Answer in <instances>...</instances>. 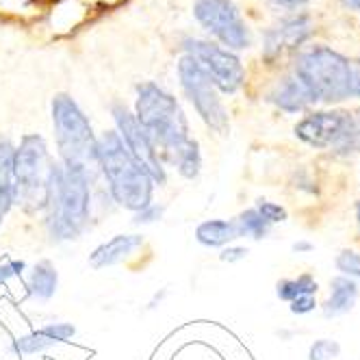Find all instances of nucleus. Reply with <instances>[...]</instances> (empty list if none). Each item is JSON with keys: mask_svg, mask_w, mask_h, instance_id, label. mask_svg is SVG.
Here are the masks:
<instances>
[{"mask_svg": "<svg viewBox=\"0 0 360 360\" xmlns=\"http://www.w3.org/2000/svg\"><path fill=\"white\" fill-rule=\"evenodd\" d=\"M91 219V178L83 172L53 165L44 209V226L53 243L79 241Z\"/></svg>", "mask_w": 360, "mask_h": 360, "instance_id": "f257e3e1", "label": "nucleus"}, {"mask_svg": "<svg viewBox=\"0 0 360 360\" xmlns=\"http://www.w3.org/2000/svg\"><path fill=\"white\" fill-rule=\"evenodd\" d=\"M98 172L105 178L109 193L120 209L137 213L152 204L154 185L146 169L131 157L117 131H105L96 143Z\"/></svg>", "mask_w": 360, "mask_h": 360, "instance_id": "f03ea898", "label": "nucleus"}, {"mask_svg": "<svg viewBox=\"0 0 360 360\" xmlns=\"http://www.w3.org/2000/svg\"><path fill=\"white\" fill-rule=\"evenodd\" d=\"M133 113L154 148H157L161 161L191 137L183 107L178 105V100L169 91L152 81L137 85Z\"/></svg>", "mask_w": 360, "mask_h": 360, "instance_id": "7ed1b4c3", "label": "nucleus"}, {"mask_svg": "<svg viewBox=\"0 0 360 360\" xmlns=\"http://www.w3.org/2000/svg\"><path fill=\"white\" fill-rule=\"evenodd\" d=\"M53 128L59 163L65 169L83 172L94 180L98 174V137L89 117L70 94H57L53 98Z\"/></svg>", "mask_w": 360, "mask_h": 360, "instance_id": "20e7f679", "label": "nucleus"}, {"mask_svg": "<svg viewBox=\"0 0 360 360\" xmlns=\"http://www.w3.org/2000/svg\"><path fill=\"white\" fill-rule=\"evenodd\" d=\"M53 165L55 159L41 135L29 133L20 139L13 154V207L29 215L44 213Z\"/></svg>", "mask_w": 360, "mask_h": 360, "instance_id": "39448f33", "label": "nucleus"}, {"mask_svg": "<svg viewBox=\"0 0 360 360\" xmlns=\"http://www.w3.org/2000/svg\"><path fill=\"white\" fill-rule=\"evenodd\" d=\"M293 76L315 102H341L352 89V63L328 46H313L297 57Z\"/></svg>", "mask_w": 360, "mask_h": 360, "instance_id": "423d86ee", "label": "nucleus"}, {"mask_svg": "<svg viewBox=\"0 0 360 360\" xmlns=\"http://www.w3.org/2000/svg\"><path fill=\"white\" fill-rule=\"evenodd\" d=\"M178 79H180V87H183L185 96L189 98V102L202 117V122L217 135H228L230 131L228 111L219 98L217 87L209 79V74L200 68V63L191 59L189 55L180 57Z\"/></svg>", "mask_w": 360, "mask_h": 360, "instance_id": "0eeeda50", "label": "nucleus"}, {"mask_svg": "<svg viewBox=\"0 0 360 360\" xmlns=\"http://www.w3.org/2000/svg\"><path fill=\"white\" fill-rule=\"evenodd\" d=\"M185 53L200 63V68L209 74V79L221 94H235L245 83V70L241 59L233 50L221 48L213 41L204 39H185L183 41Z\"/></svg>", "mask_w": 360, "mask_h": 360, "instance_id": "6e6552de", "label": "nucleus"}, {"mask_svg": "<svg viewBox=\"0 0 360 360\" xmlns=\"http://www.w3.org/2000/svg\"><path fill=\"white\" fill-rule=\"evenodd\" d=\"M111 113L115 120V131H117L122 143L126 146V150L131 152V157L146 169V174L152 178L154 185L165 187V183H167L165 163L161 161L157 148H154V143L146 135L141 124L137 122L135 113L128 109L124 102H115L111 107Z\"/></svg>", "mask_w": 360, "mask_h": 360, "instance_id": "1a4fd4ad", "label": "nucleus"}, {"mask_svg": "<svg viewBox=\"0 0 360 360\" xmlns=\"http://www.w3.org/2000/svg\"><path fill=\"white\" fill-rule=\"evenodd\" d=\"M193 15L228 50H243L252 41L248 24L233 0H198Z\"/></svg>", "mask_w": 360, "mask_h": 360, "instance_id": "9d476101", "label": "nucleus"}, {"mask_svg": "<svg viewBox=\"0 0 360 360\" xmlns=\"http://www.w3.org/2000/svg\"><path fill=\"white\" fill-rule=\"evenodd\" d=\"M349 111H341V109H332V111H313L306 117H302L295 124V137L300 141H304L311 148H334L339 143V139L343 137V133L347 131V126L352 122Z\"/></svg>", "mask_w": 360, "mask_h": 360, "instance_id": "9b49d317", "label": "nucleus"}, {"mask_svg": "<svg viewBox=\"0 0 360 360\" xmlns=\"http://www.w3.org/2000/svg\"><path fill=\"white\" fill-rule=\"evenodd\" d=\"M315 29L308 15H293L287 20H280L276 27H271L265 33L263 44V59L267 63H274L282 59L287 53H293L302 44H306L313 37Z\"/></svg>", "mask_w": 360, "mask_h": 360, "instance_id": "f8f14e48", "label": "nucleus"}, {"mask_svg": "<svg viewBox=\"0 0 360 360\" xmlns=\"http://www.w3.org/2000/svg\"><path fill=\"white\" fill-rule=\"evenodd\" d=\"M76 337V326L70 321H53L46 323L39 330H33L24 337L13 341V352L20 356H37L48 352L50 347L68 343Z\"/></svg>", "mask_w": 360, "mask_h": 360, "instance_id": "ddd939ff", "label": "nucleus"}, {"mask_svg": "<svg viewBox=\"0 0 360 360\" xmlns=\"http://www.w3.org/2000/svg\"><path fill=\"white\" fill-rule=\"evenodd\" d=\"M143 243H146V239L141 235H115L113 239L100 243L89 254V267L107 269V267L120 265L131 259L139 248H143Z\"/></svg>", "mask_w": 360, "mask_h": 360, "instance_id": "4468645a", "label": "nucleus"}, {"mask_svg": "<svg viewBox=\"0 0 360 360\" xmlns=\"http://www.w3.org/2000/svg\"><path fill=\"white\" fill-rule=\"evenodd\" d=\"M358 282L347 278V276H334L330 280V295L323 302L321 311L328 319L343 317L349 311H354V306L358 302Z\"/></svg>", "mask_w": 360, "mask_h": 360, "instance_id": "2eb2a0df", "label": "nucleus"}, {"mask_svg": "<svg viewBox=\"0 0 360 360\" xmlns=\"http://www.w3.org/2000/svg\"><path fill=\"white\" fill-rule=\"evenodd\" d=\"M269 102L285 113H297L311 107L315 98L308 94V89L295 79V76H287L285 81H280L274 87V91L269 94Z\"/></svg>", "mask_w": 360, "mask_h": 360, "instance_id": "dca6fc26", "label": "nucleus"}, {"mask_svg": "<svg viewBox=\"0 0 360 360\" xmlns=\"http://www.w3.org/2000/svg\"><path fill=\"white\" fill-rule=\"evenodd\" d=\"M27 293L37 300V302H48L57 295V289H59V271L57 267L53 265V261H37L29 274H27Z\"/></svg>", "mask_w": 360, "mask_h": 360, "instance_id": "f3484780", "label": "nucleus"}, {"mask_svg": "<svg viewBox=\"0 0 360 360\" xmlns=\"http://www.w3.org/2000/svg\"><path fill=\"white\" fill-rule=\"evenodd\" d=\"M13 141L0 135V228H3L9 211L13 209Z\"/></svg>", "mask_w": 360, "mask_h": 360, "instance_id": "a211bd4d", "label": "nucleus"}, {"mask_svg": "<svg viewBox=\"0 0 360 360\" xmlns=\"http://www.w3.org/2000/svg\"><path fill=\"white\" fill-rule=\"evenodd\" d=\"M237 239L241 237L235 219H207L195 228V241L204 248H226Z\"/></svg>", "mask_w": 360, "mask_h": 360, "instance_id": "6ab92c4d", "label": "nucleus"}, {"mask_svg": "<svg viewBox=\"0 0 360 360\" xmlns=\"http://www.w3.org/2000/svg\"><path fill=\"white\" fill-rule=\"evenodd\" d=\"M165 161L176 167V172L187 178V180H195L202 172V150L198 139L189 137L185 143H180L174 152H169Z\"/></svg>", "mask_w": 360, "mask_h": 360, "instance_id": "aec40b11", "label": "nucleus"}, {"mask_svg": "<svg viewBox=\"0 0 360 360\" xmlns=\"http://www.w3.org/2000/svg\"><path fill=\"white\" fill-rule=\"evenodd\" d=\"M319 282L313 274H300L297 278H285L276 285V295L282 302H293L302 295H317Z\"/></svg>", "mask_w": 360, "mask_h": 360, "instance_id": "412c9836", "label": "nucleus"}, {"mask_svg": "<svg viewBox=\"0 0 360 360\" xmlns=\"http://www.w3.org/2000/svg\"><path fill=\"white\" fill-rule=\"evenodd\" d=\"M237 230H239V237H250L254 241H261L271 233V226L259 215L256 209H245L235 217Z\"/></svg>", "mask_w": 360, "mask_h": 360, "instance_id": "4be33fe9", "label": "nucleus"}, {"mask_svg": "<svg viewBox=\"0 0 360 360\" xmlns=\"http://www.w3.org/2000/svg\"><path fill=\"white\" fill-rule=\"evenodd\" d=\"M337 157H352V154L360 152V115H352V122L347 131L339 139V143L332 148Z\"/></svg>", "mask_w": 360, "mask_h": 360, "instance_id": "5701e85b", "label": "nucleus"}, {"mask_svg": "<svg viewBox=\"0 0 360 360\" xmlns=\"http://www.w3.org/2000/svg\"><path fill=\"white\" fill-rule=\"evenodd\" d=\"M256 211H259V215L269 224V226H274V224H282V221H287L289 219V211L282 207V204H278V202H271V200H265V198H259L256 200V207H254Z\"/></svg>", "mask_w": 360, "mask_h": 360, "instance_id": "b1692460", "label": "nucleus"}, {"mask_svg": "<svg viewBox=\"0 0 360 360\" xmlns=\"http://www.w3.org/2000/svg\"><path fill=\"white\" fill-rule=\"evenodd\" d=\"M308 360H341V343L334 339H317L308 349Z\"/></svg>", "mask_w": 360, "mask_h": 360, "instance_id": "393cba45", "label": "nucleus"}, {"mask_svg": "<svg viewBox=\"0 0 360 360\" xmlns=\"http://www.w3.org/2000/svg\"><path fill=\"white\" fill-rule=\"evenodd\" d=\"M334 263H337V269L343 276H347L352 280H360V252L343 250V252H339L337 261H334Z\"/></svg>", "mask_w": 360, "mask_h": 360, "instance_id": "a878e982", "label": "nucleus"}, {"mask_svg": "<svg viewBox=\"0 0 360 360\" xmlns=\"http://www.w3.org/2000/svg\"><path fill=\"white\" fill-rule=\"evenodd\" d=\"M163 215H165V207H163V204L152 202V204H148V207H143L141 211L133 213V224L135 226H150V224L161 221Z\"/></svg>", "mask_w": 360, "mask_h": 360, "instance_id": "bb28decb", "label": "nucleus"}, {"mask_svg": "<svg viewBox=\"0 0 360 360\" xmlns=\"http://www.w3.org/2000/svg\"><path fill=\"white\" fill-rule=\"evenodd\" d=\"M24 271H27V263L24 261H0V285L11 278H20Z\"/></svg>", "mask_w": 360, "mask_h": 360, "instance_id": "cd10ccee", "label": "nucleus"}, {"mask_svg": "<svg viewBox=\"0 0 360 360\" xmlns=\"http://www.w3.org/2000/svg\"><path fill=\"white\" fill-rule=\"evenodd\" d=\"M291 306V313L293 315H308V313H313L315 308L319 306L317 304V297L315 295H302V297H295L293 302H289Z\"/></svg>", "mask_w": 360, "mask_h": 360, "instance_id": "c85d7f7f", "label": "nucleus"}, {"mask_svg": "<svg viewBox=\"0 0 360 360\" xmlns=\"http://www.w3.org/2000/svg\"><path fill=\"white\" fill-rule=\"evenodd\" d=\"M248 254H250V250L243 248V245H226L219 252V261L221 263H228V265L230 263H239V261L248 259Z\"/></svg>", "mask_w": 360, "mask_h": 360, "instance_id": "c756f323", "label": "nucleus"}, {"mask_svg": "<svg viewBox=\"0 0 360 360\" xmlns=\"http://www.w3.org/2000/svg\"><path fill=\"white\" fill-rule=\"evenodd\" d=\"M352 98H360V65L352 68V89H349Z\"/></svg>", "mask_w": 360, "mask_h": 360, "instance_id": "7c9ffc66", "label": "nucleus"}, {"mask_svg": "<svg viewBox=\"0 0 360 360\" xmlns=\"http://www.w3.org/2000/svg\"><path fill=\"white\" fill-rule=\"evenodd\" d=\"M269 3L276 7H285V9H297V7L306 5L308 0H269Z\"/></svg>", "mask_w": 360, "mask_h": 360, "instance_id": "2f4dec72", "label": "nucleus"}, {"mask_svg": "<svg viewBox=\"0 0 360 360\" xmlns=\"http://www.w3.org/2000/svg\"><path fill=\"white\" fill-rule=\"evenodd\" d=\"M293 250H295V252H311L313 245H311V243H306V241H300V243H293Z\"/></svg>", "mask_w": 360, "mask_h": 360, "instance_id": "473e14b6", "label": "nucleus"}, {"mask_svg": "<svg viewBox=\"0 0 360 360\" xmlns=\"http://www.w3.org/2000/svg\"><path fill=\"white\" fill-rule=\"evenodd\" d=\"M343 7L347 9H354V11H360V0H341Z\"/></svg>", "mask_w": 360, "mask_h": 360, "instance_id": "72a5a7b5", "label": "nucleus"}, {"mask_svg": "<svg viewBox=\"0 0 360 360\" xmlns=\"http://www.w3.org/2000/svg\"><path fill=\"white\" fill-rule=\"evenodd\" d=\"M356 224H358V228H360V200L356 202Z\"/></svg>", "mask_w": 360, "mask_h": 360, "instance_id": "f704fd0d", "label": "nucleus"}]
</instances>
